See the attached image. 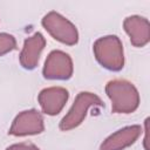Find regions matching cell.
<instances>
[{"label": "cell", "mask_w": 150, "mask_h": 150, "mask_svg": "<svg viewBox=\"0 0 150 150\" xmlns=\"http://www.w3.org/2000/svg\"><path fill=\"white\" fill-rule=\"evenodd\" d=\"M45 130L43 117L42 115L35 110H25L20 112L13 121L8 134L13 136H28V135H38Z\"/></svg>", "instance_id": "cell-6"}, {"label": "cell", "mask_w": 150, "mask_h": 150, "mask_svg": "<svg viewBox=\"0 0 150 150\" xmlns=\"http://www.w3.org/2000/svg\"><path fill=\"white\" fill-rule=\"evenodd\" d=\"M123 27L135 47H143L150 41V23L148 19L138 15L128 16L123 22Z\"/></svg>", "instance_id": "cell-9"}, {"label": "cell", "mask_w": 150, "mask_h": 150, "mask_svg": "<svg viewBox=\"0 0 150 150\" xmlns=\"http://www.w3.org/2000/svg\"><path fill=\"white\" fill-rule=\"evenodd\" d=\"M42 26L57 41L73 46L79 41V33L76 27L61 14L52 11L42 19Z\"/></svg>", "instance_id": "cell-4"}, {"label": "cell", "mask_w": 150, "mask_h": 150, "mask_svg": "<svg viewBox=\"0 0 150 150\" xmlns=\"http://www.w3.org/2000/svg\"><path fill=\"white\" fill-rule=\"evenodd\" d=\"M93 50L97 62L102 67L112 71H117L123 68V46L116 35H107L97 39L94 43Z\"/></svg>", "instance_id": "cell-2"}, {"label": "cell", "mask_w": 150, "mask_h": 150, "mask_svg": "<svg viewBox=\"0 0 150 150\" xmlns=\"http://www.w3.org/2000/svg\"><path fill=\"white\" fill-rule=\"evenodd\" d=\"M73 61L62 50H53L46 59L43 76L48 80H68L73 75Z\"/></svg>", "instance_id": "cell-5"}, {"label": "cell", "mask_w": 150, "mask_h": 150, "mask_svg": "<svg viewBox=\"0 0 150 150\" xmlns=\"http://www.w3.org/2000/svg\"><path fill=\"white\" fill-rule=\"evenodd\" d=\"M105 93L111 101L115 114L134 112L139 105V94L136 87L127 80H111L105 86Z\"/></svg>", "instance_id": "cell-1"}, {"label": "cell", "mask_w": 150, "mask_h": 150, "mask_svg": "<svg viewBox=\"0 0 150 150\" xmlns=\"http://www.w3.org/2000/svg\"><path fill=\"white\" fill-rule=\"evenodd\" d=\"M68 90L62 87H50L40 91L39 103L45 114L54 116L57 115L68 101Z\"/></svg>", "instance_id": "cell-7"}, {"label": "cell", "mask_w": 150, "mask_h": 150, "mask_svg": "<svg viewBox=\"0 0 150 150\" xmlns=\"http://www.w3.org/2000/svg\"><path fill=\"white\" fill-rule=\"evenodd\" d=\"M6 150H40V149L32 143H19L8 146Z\"/></svg>", "instance_id": "cell-12"}, {"label": "cell", "mask_w": 150, "mask_h": 150, "mask_svg": "<svg viewBox=\"0 0 150 150\" xmlns=\"http://www.w3.org/2000/svg\"><path fill=\"white\" fill-rule=\"evenodd\" d=\"M16 41L13 35L7 33H0V56L15 49Z\"/></svg>", "instance_id": "cell-11"}, {"label": "cell", "mask_w": 150, "mask_h": 150, "mask_svg": "<svg viewBox=\"0 0 150 150\" xmlns=\"http://www.w3.org/2000/svg\"><path fill=\"white\" fill-rule=\"evenodd\" d=\"M142 128L139 125H129L117 130L107 137L100 146V150H123L134 144L141 136Z\"/></svg>", "instance_id": "cell-8"}, {"label": "cell", "mask_w": 150, "mask_h": 150, "mask_svg": "<svg viewBox=\"0 0 150 150\" xmlns=\"http://www.w3.org/2000/svg\"><path fill=\"white\" fill-rule=\"evenodd\" d=\"M148 122H149V118H146V121H145V138H144L145 150H149V146H148Z\"/></svg>", "instance_id": "cell-13"}, {"label": "cell", "mask_w": 150, "mask_h": 150, "mask_svg": "<svg viewBox=\"0 0 150 150\" xmlns=\"http://www.w3.org/2000/svg\"><path fill=\"white\" fill-rule=\"evenodd\" d=\"M46 46V40L41 33H35L23 42L20 53V63L25 69H34L38 66L40 54Z\"/></svg>", "instance_id": "cell-10"}, {"label": "cell", "mask_w": 150, "mask_h": 150, "mask_svg": "<svg viewBox=\"0 0 150 150\" xmlns=\"http://www.w3.org/2000/svg\"><path fill=\"white\" fill-rule=\"evenodd\" d=\"M91 107H104V103L97 95L89 91H81L76 96L68 114L61 120L60 129L62 131H68L79 127L86 118V115Z\"/></svg>", "instance_id": "cell-3"}]
</instances>
